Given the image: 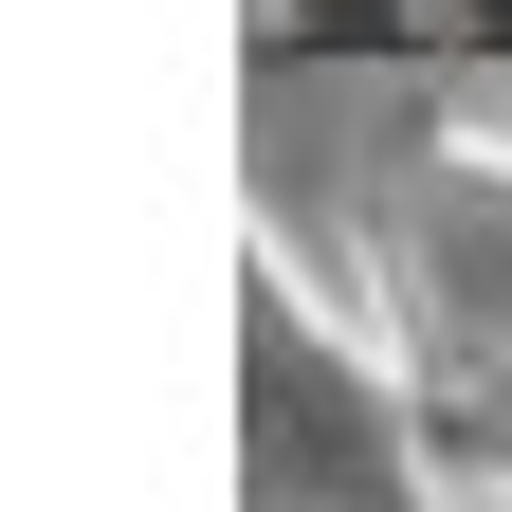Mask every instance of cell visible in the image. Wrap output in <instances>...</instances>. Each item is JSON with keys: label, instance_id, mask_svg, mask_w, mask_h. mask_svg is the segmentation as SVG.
I'll return each instance as SVG.
<instances>
[{"label": "cell", "instance_id": "1", "mask_svg": "<svg viewBox=\"0 0 512 512\" xmlns=\"http://www.w3.org/2000/svg\"><path fill=\"white\" fill-rule=\"evenodd\" d=\"M384 293L421 348V476L494 512L512 494V147H421L384 183Z\"/></svg>", "mask_w": 512, "mask_h": 512}]
</instances>
